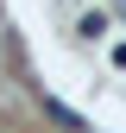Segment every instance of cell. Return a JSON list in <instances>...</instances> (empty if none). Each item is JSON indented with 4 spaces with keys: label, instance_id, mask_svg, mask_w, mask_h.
<instances>
[{
    "label": "cell",
    "instance_id": "7a4b0ae2",
    "mask_svg": "<svg viewBox=\"0 0 126 133\" xmlns=\"http://www.w3.org/2000/svg\"><path fill=\"white\" fill-rule=\"evenodd\" d=\"M107 32V13H82V38H101Z\"/></svg>",
    "mask_w": 126,
    "mask_h": 133
},
{
    "label": "cell",
    "instance_id": "3957f363",
    "mask_svg": "<svg viewBox=\"0 0 126 133\" xmlns=\"http://www.w3.org/2000/svg\"><path fill=\"white\" fill-rule=\"evenodd\" d=\"M107 57H114V70H126V44H114V51H107Z\"/></svg>",
    "mask_w": 126,
    "mask_h": 133
},
{
    "label": "cell",
    "instance_id": "6da1fadb",
    "mask_svg": "<svg viewBox=\"0 0 126 133\" xmlns=\"http://www.w3.org/2000/svg\"><path fill=\"white\" fill-rule=\"evenodd\" d=\"M44 114H51V121H57V127H69V133H82V121H76V114H69V108H63V102H44Z\"/></svg>",
    "mask_w": 126,
    "mask_h": 133
}]
</instances>
